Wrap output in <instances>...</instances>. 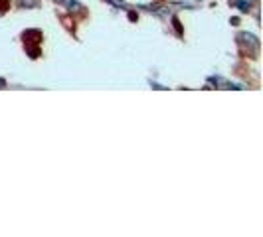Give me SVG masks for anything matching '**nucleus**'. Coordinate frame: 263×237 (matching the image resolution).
I'll return each instance as SVG.
<instances>
[{
  "label": "nucleus",
  "mask_w": 263,
  "mask_h": 237,
  "mask_svg": "<svg viewBox=\"0 0 263 237\" xmlns=\"http://www.w3.org/2000/svg\"><path fill=\"white\" fill-rule=\"evenodd\" d=\"M64 2H67V6H69V10H79V4L76 2V0H64Z\"/></svg>",
  "instance_id": "f03ea898"
},
{
  "label": "nucleus",
  "mask_w": 263,
  "mask_h": 237,
  "mask_svg": "<svg viewBox=\"0 0 263 237\" xmlns=\"http://www.w3.org/2000/svg\"><path fill=\"white\" fill-rule=\"evenodd\" d=\"M236 6L241 10V12H248V10L251 8V0H237Z\"/></svg>",
  "instance_id": "f257e3e1"
},
{
  "label": "nucleus",
  "mask_w": 263,
  "mask_h": 237,
  "mask_svg": "<svg viewBox=\"0 0 263 237\" xmlns=\"http://www.w3.org/2000/svg\"><path fill=\"white\" fill-rule=\"evenodd\" d=\"M58 2H64V0H58Z\"/></svg>",
  "instance_id": "7ed1b4c3"
}]
</instances>
